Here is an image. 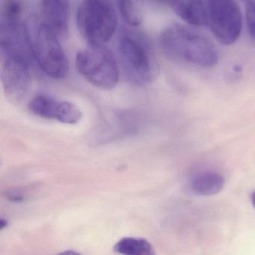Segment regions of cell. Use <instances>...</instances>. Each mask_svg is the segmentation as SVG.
Listing matches in <instances>:
<instances>
[{
	"label": "cell",
	"mask_w": 255,
	"mask_h": 255,
	"mask_svg": "<svg viewBox=\"0 0 255 255\" xmlns=\"http://www.w3.org/2000/svg\"><path fill=\"white\" fill-rule=\"evenodd\" d=\"M251 199H252V205H253L254 208H255V191L252 194Z\"/></svg>",
	"instance_id": "18"
},
{
	"label": "cell",
	"mask_w": 255,
	"mask_h": 255,
	"mask_svg": "<svg viewBox=\"0 0 255 255\" xmlns=\"http://www.w3.org/2000/svg\"><path fill=\"white\" fill-rule=\"evenodd\" d=\"M8 225V222H7L5 219H1V221H0V225H1V229H3L5 227L7 226Z\"/></svg>",
	"instance_id": "17"
},
{
	"label": "cell",
	"mask_w": 255,
	"mask_h": 255,
	"mask_svg": "<svg viewBox=\"0 0 255 255\" xmlns=\"http://www.w3.org/2000/svg\"><path fill=\"white\" fill-rule=\"evenodd\" d=\"M115 252L126 255H153V246L147 240L135 237H125L119 240L114 247Z\"/></svg>",
	"instance_id": "12"
},
{
	"label": "cell",
	"mask_w": 255,
	"mask_h": 255,
	"mask_svg": "<svg viewBox=\"0 0 255 255\" xmlns=\"http://www.w3.org/2000/svg\"><path fill=\"white\" fill-rule=\"evenodd\" d=\"M76 68L95 87L110 90L119 82V68L111 50L105 45H90L76 56Z\"/></svg>",
	"instance_id": "6"
},
{
	"label": "cell",
	"mask_w": 255,
	"mask_h": 255,
	"mask_svg": "<svg viewBox=\"0 0 255 255\" xmlns=\"http://www.w3.org/2000/svg\"><path fill=\"white\" fill-rule=\"evenodd\" d=\"M21 14L22 6L18 0H6L1 9V21H20Z\"/></svg>",
	"instance_id": "14"
},
{
	"label": "cell",
	"mask_w": 255,
	"mask_h": 255,
	"mask_svg": "<svg viewBox=\"0 0 255 255\" xmlns=\"http://www.w3.org/2000/svg\"><path fill=\"white\" fill-rule=\"evenodd\" d=\"M243 1H245L246 2H251V1H254V0H243Z\"/></svg>",
	"instance_id": "19"
},
{
	"label": "cell",
	"mask_w": 255,
	"mask_h": 255,
	"mask_svg": "<svg viewBox=\"0 0 255 255\" xmlns=\"http://www.w3.org/2000/svg\"><path fill=\"white\" fill-rule=\"evenodd\" d=\"M207 23L215 38L223 45L229 46L241 34V11L235 0H205Z\"/></svg>",
	"instance_id": "7"
},
{
	"label": "cell",
	"mask_w": 255,
	"mask_h": 255,
	"mask_svg": "<svg viewBox=\"0 0 255 255\" xmlns=\"http://www.w3.org/2000/svg\"><path fill=\"white\" fill-rule=\"evenodd\" d=\"M121 63L128 80L137 86L153 83L159 74L157 62L148 41L142 35L125 32L119 41Z\"/></svg>",
	"instance_id": "4"
},
{
	"label": "cell",
	"mask_w": 255,
	"mask_h": 255,
	"mask_svg": "<svg viewBox=\"0 0 255 255\" xmlns=\"http://www.w3.org/2000/svg\"><path fill=\"white\" fill-rule=\"evenodd\" d=\"M246 17L249 33L255 40V0L246 2Z\"/></svg>",
	"instance_id": "15"
},
{
	"label": "cell",
	"mask_w": 255,
	"mask_h": 255,
	"mask_svg": "<svg viewBox=\"0 0 255 255\" xmlns=\"http://www.w3.org/2000/svg\"><path fill=\"white\" fill-rule=\"evenodd\" d=\"M166 5L188 24L203 26L207 23L205 3L202 0H166Z\"/></svg>",
	"instance_id": "10"
},
{
	"label": "cell",
	"mask_w": 255,
	"mask_h": 255,
	"mask_svg": "<svg viewBox=\"0 0 255 255\" xmlns=\"http://www.w3.org/2000/svg\"><path fill=\"white\" fill-rule=\"evenodd\" d=\"M25 28L29 48L40 68L51 78H65L69 65L59 37L38 19L31 18Z\"/></svg>",
	"instance_id": "3"
},
{
	"label": "cell",
	"mask_w": 255,
	"mask_h": 255,
	"mask_svg": "<svg viewBox=\"0 0 255 255\" xmlns=\"http://www.w3.org/2000/svg\"><path fill=\"white\" fill-rule=\"evenodd\" d=\"M33 114L47 119H53L64 124L74 125L80 122L82 113L72 103L59 101L47 95H38L29 104Z\"/></svg>",
	"instance_id": "8"
},
{
	"label": "cell",
	"mask_w": 255,
	"mask_h": 255,
	"mask_svg": "<svg viewBox=\"0 0 255 255\" xmlns=\"http://www.w3.org/2000/svg\"><path fill=\"white\" fill-rule=\"evenodd\" d=\"M159 47L171 60L210 68L219 60L216 46L204 35L180 24L171 25L159 35Z\"/></svg>",
	"instance_id": "1"
},
{
	"label": "cell",
	"mask_w": 255,
	"mask_h": 255,
	"mask_svg": "<svg viewBox=\"0 0 255 255\" xmlns=\"http://www.w3.org/2000/svg\"><path fill=\"white\" fill-rule=\"evenodd\" d=\"M118 2L125 21L130 26H138L142 21L144 0H118Z\"/></svg>",
	"instance_id": "13"
},
{
	"label": "cell",
	"mask_w": 255,
	"mask_h": 255,
	"mask_svg": "<svg viewBox=\"0 0 255 255\" xmlns=\"http://www.w3.org/2000/svg\"><path fill=\"white\" fill-rule=\"evenodd\" d=\"M41 21L59 38L69 32L71 5L69 0H40Z\"/></svg>",
	"instance_id": "9"
},
{
	"label": "cell",
	"mask_w": 255,
	"mask_h": 255,
	"mask_svg": "<svg viewBox=\"0 0 255 255\" xmlns=\"http://www.w3.org/2000/svg\"><path fill=\"white\" fill-rule=\"evenodd\" d=\"M32 189L30 188L26 189V187L11 189L7 191L6 197L10 201L14 202H22L26 201L29 196V192Z\"/></svg>",
	"instance_id": "16"
},
{
	"label": "cell",
	"mask_w": 255,
	"mask_h": 255,
	"mask_svg": "<svg viewBox=\"0 0 255 255\" xmlns=\"http://www.w3.org/2000/svg\"><path fill=\"white\" fill-rule=\"evenodd\" d=\"M77 24L88 44L104 45L117 29V14L110 0H83L77 9Z\"/></svg>",
	"instance_id": "5"
},
{
	"label": "cell",
	"mask_w": 255,
	"mask_h": 255,
	"mask_svg": "<svg viewBox=\"0 0 255 255\" xmlns=\"http://www.w3.org/2000/svg\"><path fill=\"white\" fill-rule=\"evenodd\" d=\"M223 176L216 172H204L198 174L191 182V189L201 196H211L220 192L225 186Z\"/></svg>",
	"instance_id": "11"
},
{
	"label": "cell",
	"mask_w": 255,
	"mask_h": 255,
	"mask_svg": "<svg viewBox=\"0 0 255 255\" xmlns=\"http://www.w3.org/2000/svg\"><path fill=\"white\" fill-rule=\"evenodd\" d=\"M27 41L0 40V75L5 96L12 104L21 102L31 86Z\"/></svg>",
	"instance_id": "2"
}]
</instances>
